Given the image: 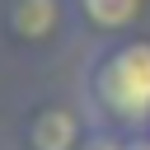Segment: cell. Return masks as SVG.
Listing matches in <instances>:
<instances>
[{
  "mask_svg": "<svg viewBox=\"0 0 150 150\" xmlns=\"http://www.w3.org/2000/svg\"><path fill=\"white\" fill-rule=\"evenodd\" d=\"M75 14L94 33H127L145 14V0H75Z\"/></svg>",
  "mask_w": 150,
  "mask_h": 150,
  "instance_id": "4",
  "label": "cell"
},
{
  "mask_svg": "<svg viewBox=\"0 0 150 150\" xmlns=\"http://www.w3.org/2000/svg\"><path fill=\"white\" fill-rule=\"evenodd\" d=\"M61 19H66L61 0H9V9H5V23H9V33L19 42H47V38H56Z\"/></svg>",
  "mask_w": 150,
  "mask_h": 150,
  "instance_id": "2",
  "label": "cell"
},
{
  "mask_svg": "<svg viewBox=\"0 0 150 150\" xmlns=\"http://www.w3.org/2000/svg\"><path fill=\"white\" fill-rule=\"evenodd\" d=\"M127 150H150V131H136V136H127Z\"/></svg>",
  "mask_w": 150,
  "mask_h": 150,
  "instance_id": "6",
  "label": "cell"
},
{
  "mask_svg": "<svg viewBox=\"0 0 150 150\" xmlns=\"http://www.w3.org/2000/svg\"><path fill=\"white\" fill-rule=\"evenodd\" d=\"M80 141H84L80 117L70 108H61V103L33 112V122H28V145L33 150H80Z\"/></svg>",
  "mask_w": 150,
  "mask_h": 150,
  "instance_id": "3",
  "label": "cell"
},
{
  "mask_svg": "<svg viewBox=\"0 0 150 150\" xmlns=\"http://www.w3.org/2000/svg\"><path fill=\"white\" fill-rule=\"evenodd\" d=\"M80 150H127V136H122V131L98 127L94 136H84V141H80Z\"/></svg>",
  "mask_w": 150,
  "mask_h": 150,
  "instance_id": "5",
  "label": "cell"
},
{
  "mask_svg": "<svg viewBox=\"0 0 150 150\" xmlns=\"http://www.w3.org/2000/svg\"><path fill=\"white\" fill-rule=\"evenodd\" d=\"M84 98L108 131L136 136L150 127V38H112L84 70Z\"/></svg>",
  "mask_w": 150,
  "mask_h": 150,
  "instance_id": "1",
  "label": "cell"
}]
</instances>
